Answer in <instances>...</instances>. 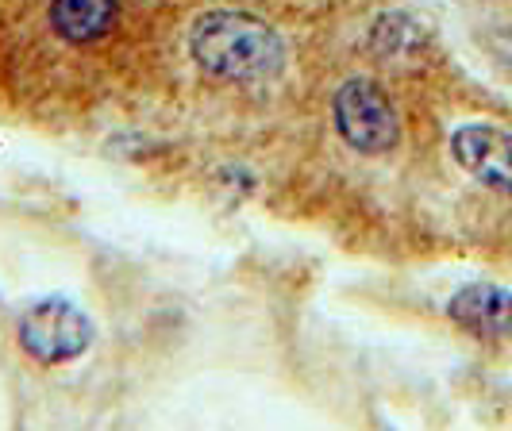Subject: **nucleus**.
I'll use <instances>...</instances> for the list:
<instances>
[{
	"mask_svg": "<svg viewBox=\"0 0 512 431\" xmlns=\"http://www.w3.org/2000/svg\"><path fill=\"white\" fill-rule=\"evenodd\" d=\"M120 24V0H51V27L58 39L89 47Z\"/></svg>",
	"mask_w": 512,
	"mask_h": 431,
	"instance_id": "6",
	"label": "nucleus"
},
{
	"mask_svg": "<svg viewBox=\"0 0 512 431\" xmlns=\"http://www.w3.org/2000/svg\"><path fill=\"white\" fill-rule=\"evenodd\" d=\"M447 316L474 339H509L512 335V293L489 281L462 285L451 297Z\"/></svg>",
	"mask_w": 512,
	"mask_h": 431,
	"instance_id": "5",
	"label": "nucleus"
},
{
	"mask_svg": "<svg viewBox=\"0 0 512 431\" xmlns=\"http://www.w3.org/2000/svg\"><path fill=\"white\" fill-rule=\"evenodd\" d=\"M420 43H424L420 24H412L409 16H401V12H385L382 20L374 24V47L382 54H405L412 47H420Z\"/></svg>",
	"mask_w": 512,
	"mask_h": 431,
	"instance_id": "7",
	"label": "nucleus"
},
{
	"mask_svg": "<svg viewBox=\"0 0 512 431\" xmlns=\"http://www.w3.org/2000/svg\"><path fill=\"white\" fill-rule=\"evenodd\" d=\"M189 54L205 74L235 85H255L282 70L285 47L278 31L247 12H208L189 31Z\"/></svg>",
	"mask_w": 512,
	"mask_h": 431,
	"instance_id": "1",
	"label": "nucleus"
},
{
	"mask_svg": "<svg viewBox=\"0 0 512 431\" xmlns=\"http://www.w3.org/2000/svg\"><path fill=\"white\" fill-rule=\"evenodd\" d=\"M89 343H93V324L70 301H39L20 316V347L43 366L85 355Z\"/></svg>",
	"mask_w": 512,
	"mask_h": 431,
	"instance_id": "3",
	"label": "nucleus"
},
{
	"mask_svg": "<svg viewBox=\"0 0 512 431\" xmlns=\"http://www.w3.org/2000/svg\"><path fill=\"white\" fill-rule=\"evenodd\" d=\"M335 131L343 143L359 154H385L401 143L397 108L385 97V89L370 77H351L332 97Z\"/></svg>",
	"mask_w": 512,
	"mask_h": 431,
	"instance_id": "2",
	"label": "nucleus"
},
{
	"mask_svg": "<svg viewBox=\"0 0 512 431\" xmlns=\"http://www.w3.org/2000/svg\"><path fill=\"white\" fill-rule=\"evenodd\" d=\"M451 154L486 189L512 193V131L493 124H466L451 135Z\"/></svg>",
	"mask_w": 512,
	"mask_h": 431,
	"instance_id": "4",
	"label": "nucleus"
}]
</instances>
